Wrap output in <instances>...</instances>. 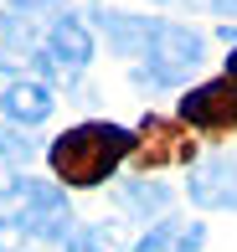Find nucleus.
Returning a JSON list of instances; mask_svg holds the SVG:
<instances>
[{
    "instance_id": "f257e3e1",
    "label": "nucleus",
    "mask_w": 237,
    "mask_h": 252,
    "mask_svg": "<svg viewBox=\"0 0 237 252\" xmlns=\"http://www.w3.org/2000/svg\"><path fill=\"white\" fill-rule=\"evenodd\" d=\"M124 155H134V134L124 129V124L93 119V124H72L67 134H57L52 150H47V165H52V175H57L62 186L93 190L124 165Z\"/></svg>"
},
{
    "instance_id": "f03ea898",
    "label": "nucleus",
    "mask_w": 237,
    "mask_h": 252,
    "mask_svg": "<svg viewBox=\"0 0 237 252\" xmlns=\"http://www.w3.org/2000/svg\"><path fill=\"white\" fill-rule=\"evenodd\" d=\"M144 83L155 88H170V83H186L201 62H206V41L196 36L191 26H175V21H150V36H144Z\"/></svg>"
},
{
    "instance_id": "7ed1b4c3",
    "label": "nucleus",
    "mask_w": 237,
    "mask_h": 252,
    "mask_svg": "<svg viewBox=\"0 0 237 252\" xmlns=\"http://www.w3.org/2000/svg\"><path fill=\"white\" fill-rule=\"evenodd\" d=\"M10 211H16V226L31 237V242H67V237L77 232V216L72 206H67V196L57 186H47V180H10Z\"/></svg>"
},
{
    "instance_id": "20e7f679",
    "label": "nucleus",
    "mask_w": 237,
    "mask_h": 252,
    "mask_svg": "<svg viewBox=\"0 0 237 252\" xmlns=\"http://www.w3.org/2000/svg\"><path fill=\"white\" fill-rule=\"evenodd\" d=\"M180 124H191L201 134H237V83L232 77L196 83L180 98Z\"/></svg>"
},
{
    "instance_id": "39448f33",
    "label": "nucleus",
    "mask_w": 237,
    "mask_h": 252,
    "mask_svg": "<svg viewBox=\"0 0 237 252\" xmlns=\"http://www.w3.org/2000/svg\"><path fill=\"white\" fill-rule=\"evenodd\" d=\"M196 155V144H191L186 124L175 119H160V113H150V119L134 129V165L139 170H160V165H180V159Z\"/></svg>"
},
{
    "instance_id": "423d86ee",
    "label": "nucleus",
    "mask_w": 237,
    "mask_h": 252,
    "mask_svg": "<svg viewBox=\"0 0 237 252\" xmlns=\"http://www.w3.org/2000/svg\"><path fill=\"white\" fill-rule=\"evenodd\" d=\"M88 62H93V31H88L77 16H57L47 26V41H41V52H36V67L72 77V72H83Z\"/></svg>"
},
{
    "instance_id": "0eeeda50",
    "label": "nucleus",
    "mask_w": 237,
    "mask_h": 252,
    "mask_svg": "<svg viewBox=\"0 0 237 252\" xmlns=\"http://www.w3.org/2000/svg\"><path fill=\"white\" fill-rule=\"evenodd\" d=\"M186 196L201 206V211H237V159L232 155H206L196 159L186 180Z\"/></svg>"
},
{
    "instance_id": "6e6552de",
    "label": "nucleus",
    "mask_w": 237,
    "mask_h": 252,
    "mask_svg": "<svg viewBox=\"0 0 237 252\" xmlns=\"http://www.w3.org/2000/svg\"><path fill=\"white\" fill-rule=\"evenodd\" d=\"M52 88L41 83V77H16V83H5V93H0V113H5L10 124H41L52 113Z\"/></svg>"
},
{
    "instance_id": "1a4fd4ad",
    "label": "nucleus",
    "mask_w": 237,
    "mask_h": 252,
    "mask_svg": "<svg viewBox=\"0 0 237 252\" xmlns=\"http://www.w3.org/2000/svg\"><path fill=\"white\" fill-rule=\"evenodd\" d=\"M206 247V226L201 221H180V216H165L150 232L134 242V252H201Z\"/></svg>"
},
{
    "instance_id": "9d476101",
    "label": "nucleus",
    "mask_w": 237,
    "mask_h": 252,
    "mask_svg": "<svg viewBox=\"0 0 237 252\" xmlns=\"http://www.w3.org/2000/svg\"><path fill=\"white\" fill-rule=\"evenodd\" d=\"M119 206L134 216V221H165L170 211V186L165 180H129L119 190Z\"/></svg>"
},
{
    "instance_id": "9b49d317",
    "label": "nucleus",
    "mask_w": 237,
    "mask_h": 252,
    "mask_svg": "<svg viewBox=\"0 0 237 252\" xmlns=\"http://www.w3.org/2000/svg\"><path fill=\"white\" fill-rule=\"evenodd\" d=\"M36 41H31L26 16H0V67H21V62H36Z\"/></svg>"
},
{
    "instance_id": "f8f14e48",
    "label": "nucleus",
    "mask_w": 237,
    "mask_h": 252,
    "mask_svg": "<svg viewBox=\"0 0 237 252\" xmlns=\"http://www.w3.org/2000/svg\"><path fill=\"white\" fill-rule=\"evenodd\" d=\"M103 31H108V41L124 52V57H139L144 52V36H150V21L144 16H119V10H103Z\"/></svg>"
},
{
    "instance_id": "ddd939ff",
    "label": "nucleus",
    "mask_w": 237,
    "mask_h": 252,
    "mask_svg": "<svg viewBox=\"0 0 237 252\" xmlns=\"http://www.w3.org/2000/svg\"><path fill=\"white\" fill-rule=\"evenodd\" d=\"M67 252H119V237H114V226L88 221L83 232H72V237H67Z\"/></svg>"
},
{
    "instance_id": "4468645a",
    "label": "nucleus",
    "mask_w": 237,
    "mask_h": 252,
    "mask_svg": "<svg viewBox=\"0 0 237 252\" xmlns=\"http://www.w3.org/2000/svg\"><path fill=\"white\" fill-rule=\"evenodd\" d=\"M21 159H31V139L0 129V165H21Z\"/></svg>"
},
{
    "instance_id": "2eb2a0df",
    "label": "nucleus",
    "mask_w": 237,
    "mask_h": 252,
    "mask_svg": "<svg viewBox=\"0 0 237 252\" xmlns=\"http://www.w3.org/2000/svg\"><path fill=\"white\" fill-rule=\"evenodd\" d=\"M211 10H217L222 21H237V0H211Z\"/></svg>"
},
{
    "instance_id": "dca6fc26",
    "label": "nucleus",
    "mask_w": 237,
    "mask_h": 252,
    "mask_svg": "<svg viewBox=\"0 0 237 252\" xmlns=\"http://www.w3.org/2000/svg\"><path fill=\"white\" fill-rule=\"evenodd\" d=\"M227 77L237 83V47H232V57H227Z\"/></svg>"
},
{
    "instance_id": "f3484780",
    "label": "nucleus",
    "mask_w": 237,
    "mask_h": 252,
    "mask_svg": "<svg viewBox=\"0 0 237 252\" xmlns=\"http://www.w3.org/2000/svg\"><path fill=\"white\" fill-rule=\"evenodd\" d=\"M10 5H21V10H31V5H47V0H10Z\"/></svg>"
},
{
    "instance_id": "a211bd4d",
    "label": "nucleus",
    "mask_w": 237,
    "mask_h": 252,
    "mask_svg": "<svg viewBox=\"0 0 237 252\" xmlns=\"http://www.w3.org/2000/svg\"><path fill=\"white\" fill-rule=\"evenodd\" d=\"M155 5H170V0H155Z\"/></svg>"
}]
</instances>
